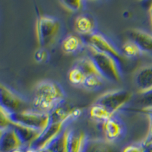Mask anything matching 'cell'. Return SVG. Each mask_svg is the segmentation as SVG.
Instances as JSON below:
<instances>
[{
	"instance_id": "cell-1",
	"label": "cell",
	"mask_w": 152,
	"mask_h": 152,
	"mask_svg": "<svg viewBox=\"0 0 152 152\" xmlns=\"http://www.w3.org/2000/svg\"><path fill=\"white\" fill-rule=\"evenodd\" d=\"M64 97V91L58 84L43 81L37 85L33 105L38 112L50 113L60 105Z\"/></svg>"
},
{
	"instance_id": "cell-2",
	"label": "cell",
	"mask_w": 152,
	"mask_h": 152,
	"mask_svg": "<svg viewBox=\"0 0 152 152\" xmlns=\"http://www.w3.org/2000/svg\"><path fill=\"white\" fill-rule=\"evenodd\" d=\"M87 46L89 57L103 78L115 82L120 81L122 78L121 63L112 56L100 52L90 45Z\"/></svg>"
},
{
	"instance_id": "cell-3",
	"label": "cell",
	"mask_w": 152,
	"mask_h": 152,
	"mask_svg": "<svg viewBox=\"0 0 152 152\" xmlns=\"http://www.w3.org/2000/svg\"><path fill=\"white\" fill-rule=\"evenodd\" d=\"M2 108V107H1ZM7 113L11 123H18L30 128L43 131L50 123V115L38 111L24 110L17 113Z\"/></svg>"
},
{
	"instance_id": "cell-4",
	"label": "cell",
	"mask_w": 152,
	"mask_h": 152,
	"mask_svg": "<svg viewBox=\"0 0 152 152\" xmlns=\"http://www.w3.org/2000/svg\"><path fill=\"white\" fill-rule=\"evenodd\" d=\"M59 21L55 18L46 15L38 18L36 32L39 47L44 48L52 44L59 33Z\"/></svg>"
},
{
	"instance_id": "cell-5",
	"label": "cell",
	"mask_w": 152,
	"mask_h": 152,
	"mask_svg": "<svg viewBox=\"0 0 152 152\" xmlns=\"http://www.w3.org/2000/svg\"><path fill=\"white\" fill-rule=\"evenodd\" d=\"M131 98L132 94L128 91L116 90L102 94L95 103L103 106L114 115L116 111L126 105Z\"/></svg>"
},
{
	"instance_id": "cell-6",
	"label": "cell",
	"mask_w": 152,
	"mask_h": 152,
	"mask_svg": "<svg viewBox=\"0 0 152 152\" xmlns=\"http://www.w3.org/2000/svg\"><path fill=\"white\" fill-rule=\"evenodd\" d=\"M86 41L88 45L94 47L97 50L112 56L115 59H117L120 63L121 61L125 59L124 55L121 50H119L110 40L98 32H94L90 35H87Z\"/></svg>"
},
{
	"instance_id": "cell-7",
	"label": "cell",
	"mask_w": 152,
	"mask_h": 152,
	"mask_svg": "<svg viewBox=\"0 0 152 152\" xmlns=\"http://www.w3.org/2000/svg\"><path fill=\"white\" fill-rule=\"evenodd\" d=\"M0 107L9 113L27 110H24L26 104L23 99L3 85L0 86Z\"/></svg>"
},
{
	"instance_id": "cell-8",
	"label": "cell",
	"mask_w": 152,
	"mask_h": 152,
	"mask_svg": "<svg viewBox=\"0 0 152 152\" xmlns=\"http://www.w3.org/2000/svg\"><path fill=\"white\" fill-rule=\"evenodd\" d=\"M64 124L63 123L50 122L47 128L41 132L39 137L32 143L29 148H46L62 132V129Z\"/></svg>"
},
{
	"instance_id": "cell-9",
	"label": "cell",
	"mask_w": 152,
	"mask_h": 152,
	"mask_svg": "<svg viewBox=\"0 0 152 152\" xmlns=\"http://www.w3.org/2000/svg\"><path fill=\"white\" fill-rule=\"evenodd\" d=\"M22 146L17 133L11 126L0 130V152H12Z\"/></svg>"
},
{
	"instance_id": "cell-10",
	"label": "cell",
	"mask_w": 152,
	"mask_h": 152,
	"mask_svg": "<svg viewBox=\"0 0 152 152\" xmlns=\"http://www.w3.org/2000/svg\"><path fill=\"white\" fill-rule=\"evenodd\" d=\"M125 130L124 123L116 116H113L103 123V131L105 139L110 142H113L121 138L124 135Z\"/></svg>"
},
{
	"instance_id": "cell-11",
	"label": "cell",
	"mask_w": 152,
	"mask_h": 152,
	"mask_svg": "<svg viewBox=\"0 0 152 152\" xmlns=\"http://www.w3.org/2000/svg\"><path fill=\"white\" fill-rule=\"evenodd\" d=\"M81 152H122L113 142L104 139L87 138Z\"/></svg>"
},
{
	"instance_id": "cell-12",
	"label": "cell",
	"mask_w": 152,
	"mask_h": 152,
	"mask_svg": "<svg viewBox=\"0 0 152 152\" xmlns=\"http://www.w3.org/2000/svg\"><path fill=\"white\" fill-rule=\"evenodd\" d=\"M135 83L140 93L152 89V64L138 69L135 74Z\"/></svg>"
},
{
	"instance_id": "cell-13",
	"label": "cell",
	"mask_w": 152,
	"mask_h": 152,
	"mask_svg": "<svg viewBox=\"0 0 152 152\" xmlns=\"http://www.w3.org/2000/svg\"><path fill=\"white\" fill-rule=\"evenodd\" d=\"M10 126L17 133L18 136L21 141L23 145H26L28 147L32 145V143L39 137L42 132L15 123H11Z\"/></svg>"
},
{
	"instance_id": "cell-14",
	"label": "cell",
	"mask_w": 152,
	"mask_h": 152,
	"mask_svg": "<svg viewBox=\"0 0 152 152\" xmlns=\"http://www.w3.org/2000/svg\"><path fill=\"white\" fill-rule=\"evenodd\" d=\"M129 34L131 40L136 43L142 52L152 54V34L138 29L132 30Z\"/></svg>"
},
{
	"instance_id": "cell-15",
	"label": "cell",
	"mask_w": 152,
	"mask_h": 152,
	"mask_svg": "<svg viewBox=\"0 0 152 152\" xmlns=\"http://www.w3.org/2000/svg\"><path fill=\"white\" fill-rule=\"evenodd\" d=\"M86 139V136L84 133L73 130H68V152H81Z\"/></svg>"
},
{
	"instance_id": "cell-16",
	"label": "cell",
	"mask_w": 152,
	"mask_h": 152,
	"mask_svg": "<svg viewBox=\"0 0 152 152\" xmlns=\"http://www.w3.org/2000/svg\"><path fill=\"white\" fill-rule=\"evenodd\" d=\"M74 28L78 33L85 36L95 32L94 21L88 15H81L76 18L74 22Z\"/></svg>"
},
{
	"instance_id": "cell-17",
	"label": "cell",
	"mask_w": 152,
	"mask_h": 152,
	"mask_svg": "<svg viewBox=\"0 0 152 152\" xmlns=\"http://www.w3.org/2000/svg\"><path fill=\"white\" fill-rule=\"evenodd\" d=\"M83 45V41L78 36L69 34L62 40V49L66 53H75L80 50Z\"/></svg>"
},
{
	"instance_id": "cell-18",
	"label": "cell",
	"mask_w": 152,
	"mask_h": 152,
	"mask_svg": "<svg viewBox=\"0 0 152 152\" xmlns=\"http://www.w3.org/2000/svg\"><path fill=\"white\" fill-rule=\"evenodd\" d=\"M67 134V129L62 131L46 148L51 152H68Z\"/></svg>"
},
{
	"instance_id": "cell-19",
	"label": "cell",
	"mask_w": 152,
	"mask_h": 152,
	"mask_svg": "<svg viewBox=\"0 0 152 152\" xmlns=\"http://www.w3.org/2000/svg\"><path fill=\"white\" fill-rule=\"evenodd\" d=\"M90 116L95 121L104 123L114 115L104 108L103 106L94 103L91 107Z\"/></svg>"
},
{
	"instance_id": "cell-20",
	"label": "cell",
	"mask_w": 152,
	"mask_h": 152,
	"mask_svg": "<svg viewBox=\"0 0 152 152\" xmlns=\"http://www.w3.org/2000/svg\"><path fill=\"white\" fill-rule=\"evenodd\" d=\"M135 104L142 110L152 109V89L139 94L135 99Z\"/></svg>"
},
{
	"instance_id": "cell-21",
	"label": "cell",
	"mask_w": 152,
	"mask_h": 152,
	"mask_svg": "<svg viewBox=\"0 0 152 152\" xmlns=\"http://www.w3.org/2000/svg\"><path fill=\"white\" fill-rule=\"evenodd\" d=\"M122 53L125 57H136L142 53L141 49L132 40L126 41L122 47Z\"/></svg>"
},
{
	"instance_id": "cell-22",
	"label": "cell",
	"mask_w": 152,
	"mask_h": 152,
	"mask_svg": "<svg viewBox=\"0 0 152 152\" xmlns=\"http://www.w3.org/2000/svg\"><path fill=\"white\" fill-rule=\"evenodd\" d=\"M68 77L69 81L75 85H82L86 78V76L81 72V69L75 65L70 69Z\"/></svg>"
},
{
	"instance_id": "cell-23",
	"label": "cell",
	"mask_w": 152,
	"mask_h": 152,
	"mask_svg": "<svg viewBox=\"0 0 152 152\" xmlns=\"http://www.w3.org/2000/svg\"><path fill=\"white\" fill-rule=\"evenodd\" d=\"M104 79L100 74H94L87 76L83 83V86L88 89H95L101 87L104 84Z\"/></svg>"
},
{
	"instance_id": "cell-24",
	"label": "cell",
	"mask_w": 152,
	"mask_h": 152,
	"mask_svg": "<svg viewBox=\"0 0 152 152\" xmlns=\"http://www.w3.org/2000/svg\"><path fill=\"white\" fill-rule=\"evenodd\" d=\"M65 8L71 11H78L81 9L84 6V2L81 0L78 1H62L60 2Z\"/></svg>"
},
{
	"instance_id": "cell-25",
	"label": "cell",
	"mask_w": 152,
	"mask_h": 152,
	"mask_svg": "<svg viewBox=\"0 0 152 152\" xmlns=\"http://www.w3.org/2000/svg\"><path fill=\"white\" fill-rule=\"evenodd\" d=\"M147 114L148 118L149 120V127H148V134L144 139L142 142H152V109L149 110H142Z\"/></svg>"
},
{
	"instance_id": "cell-26",
	"label": "cell",
	"mask_w": 152,
	"mask_h": 152,
	"mask_svg": "<svg viewBox=\"0 0 152 152\" xmlns=\"http://www.w3.org/2000/svg\"><path fill=\"white\" fill-rule=\"evenodd\" d=\"M122 152H143L142 145H131L125 148Z\"/></svg>"
},
{
	"instance_id": "cell-27",
	"label": "cell",
	"mask_w": 152,
	"mask_h": 152,
	"mask_svg": "<svg viewBox=\"0 0 152 152\" xmlns=\"http://www.w3.org/2000/svg\"><path fill=\"white\" fill-rule=\"evenodd\" d=\"M143 152H152V142H142Z\"/></svg>"
},
{
	"instance_id": "cell-28",
	"label": "cell",
	"mask_w": 152,
	"mask_h": 152,
	"mask_svg": "<svg viewBox=\"0 0 152 152\" xmlns=\"http://www.w3.org/2000/svg\"><path fill=\"white\" fill-rule=\"evenodd\" d=\"M25 152H51L49 149H34V148H28Z\"/></svg>"
},
{
	"instance_id": "cell-29",
	"label": "cell",
	"mask_w": 152,
	"mask_h": 152,
	"mask_svg": "<svg viewBox=\"0 0 152 152\" xmlns=\"http://www.w3.org/2000/svg\"><path fill=\"white\" fill-rule=\"evenodd\" d=\"M149 14H150L151 24V29H152V4H151V5L150 9H149Z\"/></svg>"
},
{
	"instance_id": "cell-30",
	"label": "cell",
	"mask_w": 152,
	"mask_h": 152,
	"mask_svg": "<svg viewBox=\"0 0 152 152\" xmlns=\"http://www.w3.org/2000/svg\"><path fill=\"white\" fill-rule=\"evenodd\" d=\"M12 152H25V151H22L21 148H20V149H18V150L14 151H12Z\"/></svg>"
}]
</instances>
